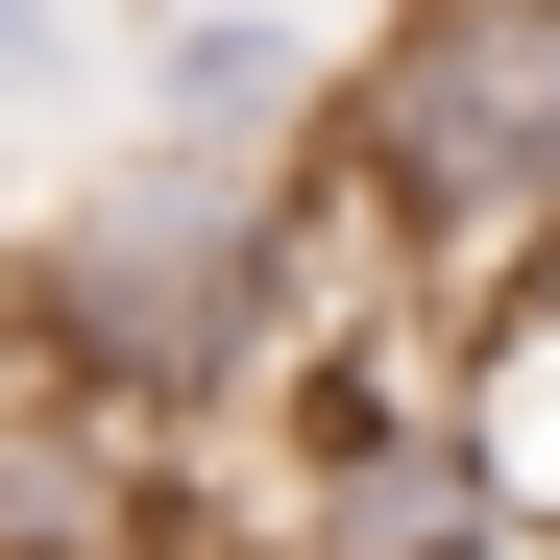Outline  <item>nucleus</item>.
I'll return each mask as SVG.
<instances>
[{"instance_id": "f257e3e1", "label": "nucleus", "mask_w": 560, "mask_h": 560, "mask_svg": "<svg viewBox=\"0 0 560 560\" xmlns=\"http://www.w3.org/2000/svg\"><path fill=\"white\" fill-rule=\"evenodd\" d=\"M25 341L73 365V390H244L268 341H293V171L268 147H196L171 122L147 171H98L49 244H25Z\"/></svg>"}, {"instance_id": "f03ea898", "label": "nucleus", "mask_w": 560, "mask_h": 560, "mask_svg": "<svg viewBox=\"0 0 560 560\" xmlns=\"http://www.w3.org/2000/svg\"><path fill=\"white\" fill-rule=\"evenodd\" d=\"M317 196L390 220L415 268H536L560 244V0H415L317 98Z\"/></svg>"}, {"instance_id": "7ed1b4c3", "label": "nucleus", "mask_w": 560, "mask_h": 560, "mask_svg": "<svg viewBox=\"0 0 560 560\" xmlns=\"http://www.w3.org/2000/svg\"><path fill=\"white\" fill-rule=\"evenodd\" d=\"M293 98H317V73L268 25H196V49H171V122H293Z\"/></svg>"}, {"instance_id": "20e7f679", "label": "nucleus", "mask_w": 560, "mask_h": 560, "mask_svg": "<svg viewBox=\"0 0 560 560\" xmlns=\"http://www.w3.org/2000/svg\"><path fill=\"white\" fill-rule=\"evenodd\" d=\"M0 73H49V0H0Z\"/></svg>"}]
</instances>
